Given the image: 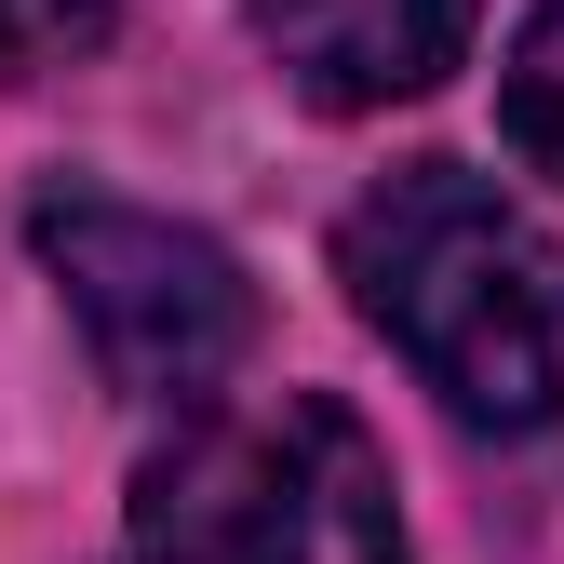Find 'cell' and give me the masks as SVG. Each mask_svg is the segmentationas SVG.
I'll use <instances>...</instances> for the list:
<instances>
[{
    "label": "cell",
    "instance_id": "1",
    "mask_svg": "<svg viewBox=\"0 0 564 564\" xmlns=\"http://www.w3.org/2000/svg\"><path fill=\"white\" fill-rule=\"evenodd\" d=\"M336 282L416 390H444L484 431H538L564 416V269L551 242L498 202L470 162H403L336 216Z\"/></svg>",
    "mask_w": 564,
    "mask_h": 564
},
{
    "label": "cell",
    "instance_id": "2",
    "mask_svg": "<svg viewBox=\"0 0 564 564\" xmlns=\"http://www.w3.org/2000/svg\"><path fill=\"white\" fill-rule=\"evenodd\" d=\"M134 564H403L390 457L349 403H188L134 470Z\"/></svg>",
    "mask_w": 564,
    "mask_h": 564
},
{
    "label": "cell",
    "instance_id": "3",
    "mask_svg": "<svg viewBox=\"0 0 564 564\" xmlns=\"http://www.w3.org/2000/svg\"><path fill=\"white\" fill-rule=\"evenodd\" d=\"M41 269H54V296L67 323L95 336V364L108 390L134 403H216L242 377V349H256V282L216 229H188V216H149V202H121V188H41V216H28Z\"/></svg>",
    "mask_w": 564,
    "mask_h": 564
},
{
    "label": "cell",
    "instance_id": "4",
    "mask_svg": "<svg viewBox=\"0 0 564 564\" xmlns=\"http://www.w3.org/2000/svg\"><path fill=\"white\" fill-rule=\"evenodd\" d=\"M470 14H484V0H256V41H269V67L310 108L349 121V108L431 95L444 67L470 54Z\"/></svg>",
    "mask_w": 564,
    "mask_h": 564
},
{
    "label": "cell",
    "instance_id": "5",
    "mask_svg": "<svg viewBox=\"0 0 564 564\" xmlns=\"http://www.w3.org/2000/svg\"><path fill=\"white\" fill-rule=\"evenodd\" d=\"M498 121H511L524 175H551V188H564V0H538V14H524L511 82H498Z\"/></svg>",
    "mask_w": 564,
    "mask_h": 564
},
{
    "label": "cell",
    "instance_id": "6",
    "mask_svg": "<svg viewBox=\"0 0 564 564\" xmlns=\"http://www.w3.org/2000/svg\"><path fill=\"white\" fill-rule=\"evenodd\" d=\"M121 0H0V82H41V67L95 54Z\"/></svg>",
    "mask_w": 564,
    "mask_h": 564
}]
</instances>
